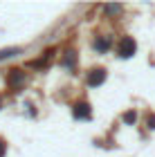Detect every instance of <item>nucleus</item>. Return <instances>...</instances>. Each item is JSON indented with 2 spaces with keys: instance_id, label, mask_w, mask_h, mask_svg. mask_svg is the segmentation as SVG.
Returning <instances> with one entry per match:
<instances>
[{
  "instance_id": "nucleus-8",
  "label": "nucleus",
  "mask_w": 155,
  "mask_h": 157,
  "mask_svg": "<svg viewBox=\"0 0 155 157\" xmlns=\"http://www.w3.org/2000/svg\"><path fill=\"white\" fill-rule=\"evenodd\" d=\"M103 9L108 11V13H119V11H122V5H106Z\"/></svg>"
},
{
  "instance_id": "nucleus-6",
  "label": "nucleus",
  "mask_w": 155,
  "mask_h": 157,
  "mask_svg": "<svg viewBox=\"0 0 155 157\" xmlns=\"http://www.w3.org/2000/svg\"><path fill=\"white\" fill-rule=\"evenodd\" d=\"M20 52H23L20 47H7V49H0V61L11 59V56H16V54H20Z\"/></svg>"
},
{
  "instance_id": "nucleus-3",
  "label": "nucleus",
  "mask_w": 155,
  "mask_h": 157,
  "mask_svg": "<svg viewBox=\"0 0 155 157\" xmlns=\"http://www.w3.org/2000/svg\"><path fill=\"white\" fill-rule=\"evenodd\" d=\"M72 115L74 119H90V103H76Z\"/></svg>"
},
{
  "instance_id": "nucleus-7",
  "label": "nucleus",
  "mask_w": 155,
  "mask_h": 157,
  "mask_svg": "<svg viewBox=\"0 0 155 157\" xmlns=\"http://www.w3.org/2000/svg\"><path fill=\"white\" fill-rule=\"evenodd\" d=\"M63 65L70 67V70H74V67H76V54H74V52H68L65 61H63Z\"/></svg>"
},
{
  "instance_id": "nucleus-11",
  "label": "nucleus",
  "mask_w": 155,
  "mask_h": 157,
  "mask_svg": "<svg viewBox=\"0 0 155 157\" xmlns=\"http://www.w3.org/2000/svg\"><path fill=\"white\" fill-rule=\"evenodd\" d=\"M5 151H7V146H5V141L0 139V157H5Z\"/></svg>"
},
{
  "instance_id": "nucleus-1",
  "label": "nucleus",
  "mask_w": 155,
  "mask_h": 157,
  "mask_svg": "<svg viewBox=\"0 0 155 157\" xmlns=\"http://www.w3.org/2000/svg\"><path fill=\"white\" fill-rule=\"evenodd\" d=\"M135 49H137V45H135V40L130 36H126L122 43H119V56H122V59H130V56L135 54Z\"/></svg>"
},
{
  "instance_id": "nucleus-4",
  "label": "nucleus",
  "mask_w": 155,
  "mask_h": 157,
  "mask_svg": "<svg viewBox=\"0 0 155 157\" xmlns=\"http://www.w3.org/2000/svg\"><path fill=\"white\" fill-rule=\"evenodd\" d=\"M23 83H25V74L20 72V70H14V72L9 74V85L11 88H20Z\"/></svg>"
},
{
  "instance_id": "nucleus-5",
  "label": "nucleus",
  "mask_w": 155,
  "mask_h": 157,
  "mask_svg": "<svg viewBox=\"0 0 155 157\" xmlns=\"http://www.w3.org/2000/svg\"><path fill=\"white\" fill-rule=\"evenodd\" d=\"M95 49H97V52H108V49H110V38L108 36L95 38Z\"/></svg>"
},
{
  "instance_id": "nucleus-10",
  "label": "nucleus",
  "mask_w": 155,
  "mask_h": 157,
  "mask_svg": "<svg viewBox=\"0 0 155 157\" xmlns=\"http://www.w3.org/2000/svg\"><path fill=\"white\" fill-rule=\"evenodd\" d=\"M146 124H149V128H151V130H155V115H149Z\"/></svg>"
},
{
  "instance_id": "nucleus-2",
  "label": "nucleus",
  "mask_w": 155,
  "mask_h": 157,
  "mask_svg": "<svg viewBox=\"0 0 155 157\" xmlns=\"http://www.w3.org/2000/svg\"><path fill=\"white\" fill-rule=\"evenodd\" d=\"M103 81H106V70L95 67L92 72H88V85H90V88H99Z\"/></svg>"
},
{
  "instance_id": "nucleus-9",
  "label": "nucleus",
  "mask_w": 155,
  "mask_h": 157,
  "mask_svg": "<svg viewBox=\"0 0 155 157\" xmlns=\"http://www.w3.org/2000/svg\"><path fill=\"white\" fill-rule=\"evenodd\" d=\"M135 119H137V115H135V112H126V115H124V121H126V124H135Z\"/></svg>"
}]
</instances>
